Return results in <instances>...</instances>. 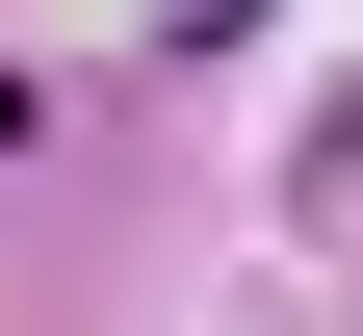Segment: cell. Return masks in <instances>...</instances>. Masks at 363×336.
Segmentation results:
<instances>
[{
	"label": "cell",
	"mask_w": 363,
	"mask_h": 336,
	"mask_svg": "<svg viewBox=\"0 0 363 336\" xmlns=\"http://www.w3.org/2000/svg\"><path fill=\"white\" fill-rule=\"evenodd\" d=\"M156 26H182V52H208V26H234V0H156Z\"/></svg>",
	"instance_id": "cell-1"
}]
</instances>
